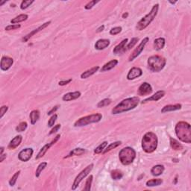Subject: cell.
I'll list each match as a JSON object with an SVG mask.
<instances>
[{"label":"cell","instance_id":"cell-31","mask_svg":"<svg viewBox=\"0 0 191 191\" xmlns=\"http://www.w3.org/2000/svg\"><path fill=\"white\" fill-rule=\"evenodd\" d=\"M110 175H111V178L113 180H119L123 176V173L118 169H114V170L111 171Z\"/></svg>","mask_w":191,"mask_h":191},{"label":"cell","instance_id":"cell-35","mask_svg":"<svg viewBox=\"0 0 191 191\" xmlns=\"http://www.w3.org/2000/svg\"><path fill=\"white\" fill-rule=\"evenodd\" d=\"M112 101L111 99H110V98H104V99L101 100V101H100L97 104V107H105V106H107L109 105V104H111Z\"/></svg>","mask_w":191,"mask_h":191},{"label":"cell","instance_id":"cell-28","mask_svg":"<svg viewBox=\"0 0 191 191\" xmlns=\"http://www.w3.org/2000/svg\"><path fill=\"white\" fill-rule=\"evenodd\" d=\"M28 18V16L27 14H20L18 15L17 16L14 17L13 19H12L10 20V22L12 24H15V23H19L21 22H23V21L27 20V19Z\"/></svg>","mask_w":191,"mask_h":191},{"label":"cell","instance_id":"cell-23","mask_svg":"<svg viewBox=\"0 0 191 191\" xmlns=\"http://www.w3.org/2000/svg\"><path fill=\"white\" fill-rule=\"evenodd\" d=\"M118 63V60H111L110 61L107 62V63L104 65V66L101 67V72H105V71H108L112 69L113 68H114L115 66L117 65Z\"/></svg>","mask_w":191,"mask_h":191},{"label":"cell","instance_id":"cell-5","mask_svg":"<svg viewBox=\"0 0 191 191\" xmlns=\"http://www.w3.org/2000/svg\"><path fill=\"white\" fill-rule=\"evenodd\" d=\"M166 63V59L159 55L151 56L148 57L147 61L148 69L154 72H158L161 71L164 68Z\"/></svg>","mask_w":191,"mask_h":191},{"label":"cell","instance_id":"cell-22","mask_svg":"<svg viewBox=\"0 0 191 191\" xmlns=\"http://www.w3.org/2000/svg\"><path fill=\"white\" fill-rule=\"evenodd\" d=\"M181 108V104H169V105H166L162 108L161 112L162 113H166V112L169 111H175V110H180Z\"/></svg>","mask_w":191,"mask_h":191},{"label":"cell","instance_id":"cell-4","mask_svg":"<svg viewBox=\"0 0 191 191\" xmlns=\"http://www.w3.org/2000/svg\"><path fill=\"white\" fill-rule=\"evenodd\" d=\"M158 8H159V4H154L152 7L151 10H150L149 13L148 14L145 15L144 17L142 18L137 24V28L138 31H142V30L145 29L146 27H148L149 25V24L152 22L154 19L155 16H157V12H158Z\"/></svg>","mask_w":191,"mask_h":191},{"label":"cell","instance_id":"cell-24","mask_svg":"<svg viewBox=\"0 0 191 191\" xmlns=\"http://www.w3.org/2000/svg\"><path fill=\"white\" fill-rule=\"evenodd\" d=\"M165 43H166V40L163 37H159L157 38L156 40H154V49L159 51V50H161L162 48H163L165 46Z\"/></svg>","mask_w":191,"mask_h":191},{"label":"cell","instance_id":"cell-48","mask_svg":"<svg viewBox=\"0 0 191 191\" xmlns=\"http://www.w3.org/2000/svg\"><path fill=\"white\" fill-rule=\"evenodd\" d=\"M58 107H59V105H56V106H54V107H53V108L51 109V110H49V111L48 112L47 114H48V115H51V114H52V113H54V112H55L56 110H57V109H58Z\"/></svg>","mask_w":191,"mask_h":191},{"label":"cell","instance_id":"cell-39","mask_svg":"<svg viewBox=\"0 0 191 191\" xmlns=\"http://www.w3.org/2000/svg\"><path fill=\"white\" fill-rule=\"evenodd\" d=\"M27 126H28V124L25 122H22L19 124V125L16 126V131L17 132H22V131H25L27 128Z\"/></svg>","mask_w":191,"mask_h":191},{"label":"cell","instance_id":"cell-50","mask_svg":"<svg viewBox=\"0 0 191 191\" xmlns=\"http://www.w3.org/2000/svg\"><path fill=\"white\" fill-rule=\"evenodd\" d=\"M6 158V154H0V162H2Z\"/></svg>","mask_w":191,"mask_h":191},{"label":"cell","instance_id":"cell-16","mask_svg":"<svg viewBox=\"0 0 191 191\" xmlns=\"http://www.w3.org/2000/svg\"><path fill=\"white\" fill-rule=\"evenodd\" d=\"M164 95H165V91H163V90H159V91L156 92L154 95L151 96L150 98H145V99H144L141 103L142 104H143V103H146L150 101H158L159 99H160L161 98H163V97L164 96Z\"/></svg>","mask_w":191,"mask_h":191},{"label":"cell","instance_id":"cell-32","mask_svg":"<svg viewBox=\"0 0 191 191\" xmlns=\"http://www.w3.org/2000/svg\"><path fill=\"white\" fill-rule=\"evenodd\" d=\"M121 143H122V142L121 141H116V142H114V143H112L110 144H109L108 145H107V147H106L105 149L103 151V154H105V153L108 152V151H110V150L113 149V148H116V147H118L119 145H121Z\"/></svg>","mask_w":191,"mask_h":191},{"label":"cell","instance_id":"cell-37","mask_svg":"<svg viewBox=\"0 0 191 191\" xmlns=\"http://www.w3.org/2000/svg\"><path fill=\"white\" fill-rule=\"evenodd\" d=\"M93 175H90V176L88 177V178H87V181H86L85 187H84V190H85V191H90V190L92 182H93Z\"/></svg>","mask_w":191,"mask_h":191},{"label":"cell","instance_id":"cell-27","mask_svg":"<svg viewBox=\"0 0 191 191\" xmlns=\"http://www.w3.org/2000/svg\"><path fill=\"white\" fill-rule=\"evenodd\" d=\"M170 145L172 149L175 150V151H179V150H181L183 148L182 145L178 140L172 138V137H170Z\"/></svg>","mask_w":191,"mask_h":191},{"label":"cell","instance_id":"cell-53","mask_svg":"<svg viewBox=\"0 0 191 191\" xmlns=\"http://www.w3.org/2000/svg\"><path fill=\"white\" fill-rule=\"evenodd\" d=\"M5 2H6V1H0V6H1L3 4H4V3H5Z\"/></svg>","mask_w":191,"mask_h":191},{"label":"cell","instance_id":"cell-19","mask_svg":"<svg viewBox=\"0 0 191 191\" xmlns=\"http://www.w3.org/2000/svg\"><path fill=\"white\" fill-rule=\"evenodd\" d=\"M22 140V136L21 135L16 136L14 138H13L11 140H10V142L8 144L7 148H8L9 149H14V148H16V147H18L19 145H20Z\"/></svg>","mask_w":191,"mask_h":191},{"label":"cell","instance_id":"cell-26","mask_svg":"<svg viewBox=\"0 0 191 191\" xmlns=\"http://www.w3.org/2000/svg\"><path fill=\"white\" fill-rule=\"evenodd\" d=\"M30 121L32 125H34L40 118V111L38 110H34L30 113Z\"/></svg>","mask_w":191,"mask_h":191},{"label":"cell","instance_id":"cell-30","mask_svg":"<svg viewBox=\"0 0 191 191\" xmlns=\"http://www.w3.org/2000/svg\"><path fill=\"white\" fill-rule=\"evenodd\" d=\"M163 183V180L160 178H155V179H151L146 181L147 187H154V186H159Z\"/></svg>","mask_w":191,"mask_h":191},{"label":"cell","instance_id":"cell-29","mask_svg":"<svg viewBox=\"0 0 191 191\" xmlns=\"http://www.w3.org/2000/svg\"><path fill=\"white\" fill-rule=\"evenodd\" d=\"M85 152V149L81 148H76L75 149H73L72 151H70L69 154L66 157H64V158H67V157H71V156H78V155H81L82 154Z\"/></svg>","mask_w":191,"mask_h":191},{"label":"cell","instance_id":"cell-41","mask_svg":"<svg viewBox=\"0 0 191 191\" xmlns=\"http://www.w3.org/2000/svg\"><path fill=\"white\" fill-rule=\"evenodd\" d=\"M122 31V27L118 26V27H114V28H111L110 31V34L111 35H116V34H119V33Z\"/></svg>","mask_w":191,"mask_h":191},{"label":"cell","instance_id":"cell-17","mask_svg":"<svg viewBox=\"0 0 191 191\" xmlns=\"http://www.w3.org/2000/svg\"><path fill=\"white\" fill-rule=\"evenodd\" d=\"M80 96H81V93L79 91L70 92V93H67L63 95V97H62V99L65 101H69L77 99Z\"/></svg>","mask_w":191,"mask_h":191},{"label":"cell","instance_id":"cell-54","mask_svg":"<svg viewBox=\"0 0 191 191\" xmlns=\"http://www.w3.org/2000/svg\"><path fill=\"white\" fill-rule=\"evenodd\" d=\"M169 1L171 3V4H175V3H176V1Z\"/></svg>","mask_w":191,"mask_h":191},{"label":"cell","instance_id":"cell-9","mask_svg":"<svg viewBox=\"0 0 191 191\" xmlns=\"http://www.w3.org/2000/svg\"><path fill=\"white\" fill-rule=\"evenodd\" d=\"M148 40H149L148 37H145V38H144L143 40L140 42L139 46L134 50V51H133V52L131 53V55H130L129 58H128V61H132V60H134L136 57H137L139 55H140V53L143 51L144 48H145V46L146 45L147 42L148 41Z\"/></svg>","mask_w":191,"mask_h":191},{"label":"cell","instance_id":"cell-49","mask_svg":"<svg viewBox=\"0 0 191 191\" xmlns=\"http://www.w3.org/2000/svg\"><path fill=\"white\" fill-rule=\"evenodd\" d=\"M104 25H101V26L99 27V28H97V30H96V32L97 33H98V32H101V31H102L103 30H104Z\"/></svg>","mask_w":191,"mask_h":191},{"label":"cell","instance_id":"cell-6","mask_svg":"<svg viewBox=\"0 0 191 191\" xmlns=\"http://www.w3.org/2000/svg\"><path fill=\"white\" fill-rule=\"evenodd\" d=\"M136 157V151L131 147H125L119 153V158L123 165H129L133 163Z\"/></svg>","mask_w":191,"mask_h":191},{"label":"cell","instance_id":"cell-8","mask_svg":"<svg viewBox=\"0 0 191 191\" xmlns=\"http://www.w3.org/2000/svg\"><path fill=\"white\" fill-rule=\"evenodd\" d=\"M93 168V163H91V164L88 165V166H87L86 168H84V169H83L80 173H78V175L75 177V180H74L73 181V184H72V190H75V189L78 187V185H79L80 183L81 182V181H82L84 178H86V176H87V175H89V173L91 172Z\"/></svg>","mask_w":191,"mask_h":191},{"label":"cell","instance_id":"cell-20","mask_svg":"<svg viewBox=\"0 0 191 191\" xmlns=\"http://www.w3.org/2000/svg\"><path fill=\"white\" fill-rule=\"evenodd\" d=\"M127 42H128V39L125 38L122 40L121 43H119V44H118L117 46H115V48H113V53L116 54H120L122 51H125V45H126Z\"/></svg>","mask_w":191,"mask_h":191},{"label":"cell","instance_id":"cell-7","mask_svg":"<svg viewBox=\"0 0 191 191\" xmlns=\"http://www.w3.org/2000/svg\"><path fill=\"white\" fill-rule=\"evenodd\" d=\"M101 118H102V115L101 113H93V114L88 115V116L80 118L78 120L75 121V122L74 123V126L82 127L89 125V124L98 122L101 120Z\"/></svg>","mask_w":191,"mask_h":191},{"label":"cell","instance_id":"cell-42","mask_svg":"<svg viewBox=\"0 0 191 191\" xmlns=\"http://www.w3.org/2000/svg\"><path fill=\"white\" fill-rule=\"evenodd\" d=\"M57 118V114H53L52 116H51V118L49 119L48 122V127H52L54 125V122H56V119Z\"/></svg>","mask_w":191,"mask_h":191},{"label":"cell","instance_id":"cell-25","mask_svg":"<svg viewBox=\"0 0 191 191\" xmlns=\"http://www.w3.org/2000/svg\"><path fill=\"white\" fill-rule=\"evenodd\" d=\"M98 69H99V66H94V67L91 68V69H87V71H85V72H84L83 73H81V78H83V79H84V78H87L88 77L91 76V75H93V74H95L96 72L98 70Z\"/></svg>","mask_w":191,"mask_h":191},{"label":"cell","instance_id":"cell-36","mask_svg":"<svg viewBox=\"0 0 191 191\" xmlns=\"http://www.w3.org/2000/svg\"><path fill=\"white\" fill-rule=\"evenodd\" d=\"M34 0H24L21 2L20 8L22 10H25V9L28 8L32 3H34Z\"/></svg>","mask_w":191,"mask_h":191},{"label":"cell","instance_id":"cell-14","mask_svg":"<svg viewBox=\"0 0 191 191\" xmlns=\"http://www.w3.org/2000/svg\"><path fill=\"white\" fill-rule=\"evenodd\" d=\"M151 92H152V87L147 82H143L138 88V95L141 96L151 94Z\"/></svg>","mask_w":191,"mask_h":191},{"label":"cell","instance_id":"cell-51","mask_svg":"<svg viewBox=\"0 0 191 191\" xmlns=\"http://www.w3.org/2000/svg\"><path fill=\"white\" fill-rule=\"evenodd\" d=\"M128 16V13H125L122 14V18H124V19H125V18H127V16Z\"/></svg>","mask_w":191,"mask_h":191},{"label":"cell","instance_id":"cell-44","mask_svg":"<svg viewBox=\"0 0 191 191\" xmlns=\"http://www.w3.org/2000/svg\"><path fill=\"white\" fill-rule=\"evenodd\" d=\"M98 1H96V0L90 1V2H88L85 6H84V7H85V9H87V10H90V9H91L96 3H98Z\"/></svg>","mask_w":191,"mask_h":191},{"label":"cell","instance_id":"cell-13","mask_svg":"<svg viewBox=\"0 0 191 191\" xmlns=\"http://www.w3.org/2000/svg\"><path fill=\"white\" fill-rule=\"evenodd\" d=\"M13 63V58H11V57H7V56H3V57H1V63H0V67H1V70L6 71L11 67Z\"/></svg>","mask_w":191,"mask_h":191},{"label":"cell","instance_id":"cell-40","mask_svg":"<svg viewBox=\"0 0 191 191\" xmlns=\"http://www.w3.org/2000/svg\"><path fill=\"white\" fill-rule=\"evenodd\" d=\"M19 174H20V171H18V172H16V173L12 176V178H10V181H9V184H10V186L13 187V186L15 185V184H16V181H17L18 179V177H19Z\"/></svg>","mask_w":191,"mask_h":191},{"label":"cell","instance_id":"cell-10","mask_svg":"<svg viewBox=\"0 0 191 191\" xmlns=\"http://www.w3.org/2000/svg\"><path fill=\"white\" fill-rule=\"evenodd\" d=\"M34 151L31 148H26L22 149L18 154V158L23 162H27L31 159Z\"/></svg>","mask_w":191,"mask_h":191},{"label":"cell","instance_id":"cell-33","mask_svg":"<svg viewBox=\"0 0 191 191\" xmlns=\"http://www.w3.org/2000/svg\"><path fill=\"white\" fill-rule=\"evenodd\" d=\"M46 166H47V163H46V162H42V163H40V164L38 165V166H37L35 172V176L37 177V178H38V177L40 176L42 171H43V169L46 167Z\"/></svg>","mask_w":191,"mask_h":191},{"label":"cell","instance_id":"cell-12","mask_svg":"<svg viewBox=\"0 0 191 191\" xmlns=\"http://www.w3.org/2000/svg\"><path fill=\"white\" fill-rule=\"evenodd\" d=\"M51 23V21H48V22H45V23L42 24V25H40V26H39L38 28H36V29L33 30L32 31H31V32L29 33V34H28L27 35L24 36V37L22 38V42H27L28 40H29L30 38H31L32 36H34L35 34H37L38 32H40V31H42V30H43L44 28H46V27L48 26L49 24Z\"/></svg>","mask_w":191,"mask_h":191},{"label":"cell","instance_id":"cell-3","mask_svg":"<svg viewBox=\"0 0 191 191\" xmlns=\"http://www.w3.org/2000/svg\"><path fill=\"white\" fill-rule=\"evenodd\" d=\"M157 146V137L154 133L148 131L142 139V148L146 153H151L155 151Z\"/></svg>","mask_w":191,"mask_h":191},{"label":"cell","instance_id":"cell-45","mask_svg":"<svg viewBox=\"0 0 191 191\" xmlns=\"http://www.w3.org/2000/svg\"><path fill=\"white\" fill-rule=\"evenodd\" d=\"M8 110V107L7 106H2V107L0 108V118H2L3 116L4 115V113H6V112Z\"/></svg>","mask_w":191,"mask_h":191},{"label":"cell","instance_id":"cell-34","mask_svg":"<svg viewBox=\"0 0 191 191\" xmlns=\"http://www.w3.org/2000/svg\"><path fill=\"white\" fill-rule=\"evenodd\" d=\"M107 145V141H104L103 143H101L98 146H97L96 148H95L94 150V152L96 154H100V153L104 151V149L105 148V147Z\"/></svg>","mask_w":191,"mask_h":191},{"label":"cell","instance_id":"cell-1","mask_svg":"<svg viewBox=\"0 0 191 191\" xmlns=\"http://www.w3.org/2000/svg\"><path fill=\"white\" fill-rule=\"evenodd\" d=\"M140 102V98L137 96L125 98L112 109L113 114H118L135 108Z\"/></svg>","mask_w":191,"mask_h":191},{"label":"cell","instance_id":"cell-2","mask_svg":"<svg viewBox=\"0 0 191 191\" xmlns=\"http://www.w3.org/2000/svg\"><path fill=\"white\" fill-rule=\"evenodd\" d=\"M175 134L181 141L186 143H191V127L186 122H179L175 125Z\"/></svg>","mask_w":191,"mask_h":191},{"label":"cell","instance_id":"cell-11","mask_svg":"<svg viewBox=\"0 0 191 191\" xmlns=\"http://www.w3.org/2000/svg\"><path fill=\"white\" fill-rule=\"evenodd\" d=\"M60 134H57V135L55 137H54V140H51V143L46 144V145H45L44 146L42 147L41 149L40 150V151H39L38 154H37V155L36 156V159L37 160V159H40V158H41L42 157H43V156L45 155V154L46 153V151H47L49 149L50 147H51L52 145H54V144L57 141V140H58V139L60 138Z\"/></svg>","mask_w":191,"mask_h":191},{"label":"cell","instance_id":"cell-38","mask_svg":"<svg viewBox=\"0 0 191 191\" xmlns=\"http://www.w3.org/2000/svg\"><path fill=\"white\" fill-rule=\"evenodd\" d=\"M138 40H139L138 37H133V38L131 39V42H130V43L128 44V46L125 48V51H128V50L131 49V48L134 47V46H135L136 43L138 42Z\"/></svg>","mask_w":191,"mask_h":191},{"label":"cell","instance_id":"cell-21","mask_svg":"<svg viewBox=\"0 0 191 191\" xmlns=\"http://www.w3.org/2000/svg\"><path fill=\"white\" fill-rule=\"evenodd\" d=\"M163 171H164V166L163 165L158 164L155 165V166H154L151 168V173L154 176H159V175H160L163 173Z\"/></svg>","mask_w":191,"mask_h":191},{"label":"cell","instance_id":"cell-52","mask_svg":"<svg viewBox=\"0 0 191 191\" xmlns=\"http://www.w3.org/2000/svg\"><path fill=\"white\" fill-rule=\"evenodd\" d=\"M1 151H0V154H3V151H4V147H1Z\"/></svg>","mask_w":191,"mask_h":191},{"label":"cell","instance_id":"cell-47","mask_svg":"<svg viewBox=\"0 0 191 191\" xmlns=\"http://www.w3.org/2000/svg\"><path fill=\"white\" fill-rule=\"evenodd\" d=\"M72 81V79H68V80H66V81H59L58 84L60 86H64L66 85V84H69V82H71Z\"/></svg>","mask_w":191,"mask_h":191},{"label":"cell","instance_id":"cell-18","mask_svg":"<svg viewBox=\"0 0 191 191\" xmlns=\"http://www.w3.org/2000/svg\"><path fill=\"white\" fill-rule=\"evenodd\" d=\"M110 45V40L107 39H100L97 40L95 44V48L97 50H103Z\"/></svg>","mask_w":191,"mask_h":191},{"label":"cell","instance_id":"cell-43","mask_svg":"<svg viewBox=\"0 0 191 191\" xmlns=\"http://www.w3.org/2000/svg\"><path fill=\"white\" fill-rule=\"evenodd\" d=\"M21 27V25L19 24H14V25H9L5 27L6 31H10V30H16L18 29Z\"/></svg>","mask_w":191,"mask_h":191},{"label":"cell","instance_id":"cell-46","mask_svg":"<svg viewBox=\"0 0 191 191\" xmlns=\"http://www.w3.org/2000/svg\"><path fill=\"white\" fill-rule=\"evenodd\" d=\"M60 124H57V125H54V126L52 128H51V131H50L49 134H54V133H56L59 129H60Z\"/></svg>","mask_w":191,"mask_h":191},{"label":"cell","instance_id":"cell-15","mask_svg":"<svg viewBox=\"0 0 191 191\" xmlns=\"http://www.w3.org/2000/svg\"><path fill=\"white\" fill-rule=\"evenodd\" d=\"M143 75V71L139 67H133L128 72L127 75V79L128 80H134L135 78H139Z\"/></svg>","mask_w":191,"mask_h":191}]
</instances>
